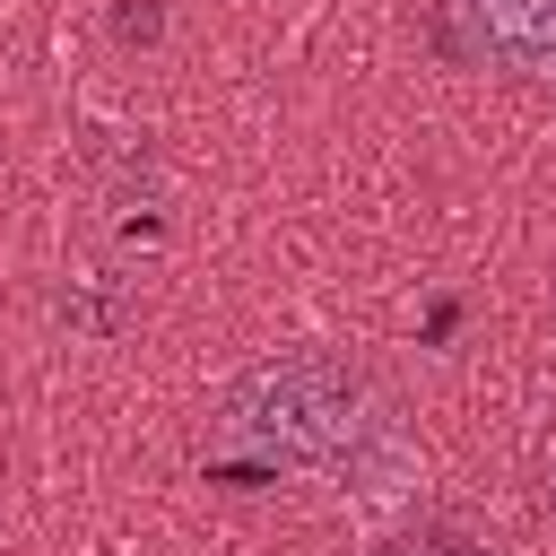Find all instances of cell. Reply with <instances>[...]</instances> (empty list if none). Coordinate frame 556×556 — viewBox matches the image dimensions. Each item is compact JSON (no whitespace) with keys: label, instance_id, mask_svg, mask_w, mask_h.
<instances>
[{"label":"cell","instance_id":"6da1fadb","mask_svg":"<svg viewBox=\"0 0 556 556\" xmlns=\"http://www.w3.org/2000/svg\"><path fill=\"white\" fill-rule=\"evenodd\" d=\"M391 434V400L365 356L348 348H278L217 400V443L269 460V469H356Z\"/></svg>","mask_w":556,"mask_h":556},{"label":"cell","instance_id":"7a4b0ae2","mask_svg":"<svg viewBox=\"0 0 556 556\" xmlns=\"http://www.w3.org/2000/svg\"><path fill=\"white\" fill-rule=\"evenodd\" d=\"M443 26L504 78H556V0H443Z\"/></svg>","mask_w":556,"mask_h":556},{"label":"cell","instance_id":"3957f363","mask_svg":"<svg viewBox=\"0 0 556 556\" xmlns=\"http://www.w3.org/2000/svg\"><path fill=\"white\" fill-rule=\"evenodd\" d=\"M374 556H434V539H417V530H400V539H382Z\"/></svg>","mask_w":556,"mask_h":556},{"label":"cell","instance_id":"277c9868","mask_svg":"<svg viewBox=\"0 0 556 556\" xmlns=\"http://www.w3.org/2000/svg\"><path fill=\"white\" fill-rule=\"evenodd\" d=\"M547 521H556V469H547Z\"/></svg>","mask_w":556,"mask_h":556}]
</instances>
